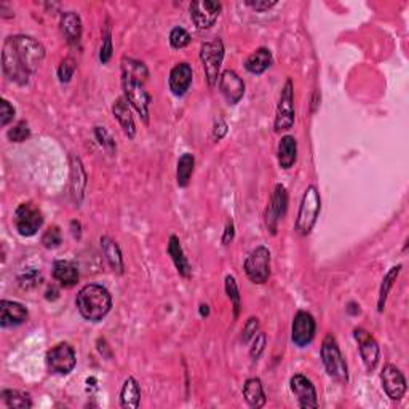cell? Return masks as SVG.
<instances>
[{
    "label": "cell",
    "instance_id": "1",
    "mask_svg": "<svg viewBox=\"0 0 409 409\" xmlns=\"http://www.w3.org/2000/svg\"><path fill=\"white\" fill-rule=\"evenodd\" d=\"M149 71L142 61L125 56L122 60V88L125 99L136 109L144 123H149V108L152 98L146 90Z\"/></svg>",
    "mask_w": 409,
    "mask_h": 409
},
{
    "label": "cell",
    "instance_id": "2",
    "mask_svg": "<svg viewBox=\"0 0 409 409\" xmlns=\"http://www.w3.org/2000/svg\"><path fill=\"white\" fill-rule=\"evenodd\" d=\"M75 306L79 314L86 321L98 323V321L104 320L112 309V296H110L108 288L90 283L77 293Z\"/></svg>",
    "mask_w": 409,
    "mask_h": 409
},
{
    "label": "cell",
    "instance_id": "3",
    "mask_svg": "<svg viewBox=\"0 0 409 409\" xmlns=\"http://www.w3.org/2000/svg\"><path fill=\"white\" fill-rule=\"evenodd\" d=\"M320 211H321L320 192L314 184H312L307 187L304 195H302L299 213H297V219L295 224L296 232L302 235V237H307V235L314 230Z\"/></svg>",
    "mask_w": 409,
    "mask_h": 409
},
{
    "label": "cell",
    "instance_id": "4",
    "mask_svg": "<svg viewBox=\"0 0 409 409\" xmlns=\"http://www.w3.org/2000/svg\"><path fill=\"white\" fill-rule=\"evenodd\" d=\"M321 362H323L330 377H333L339 384L349 382L347 363H345L344 355L340 352L338 340H336L333 334L326 336L323 344H321Z\"/></svg>",
    "mask_w": 409,
    "mask_h": 409
},
{
    "label": "cell",
    "instance_id": "5",
    "mask_svg": "<svg viewBox=\"0 0 409 409\" xmlns=\"http://www.w3.org/2000/svg\"><path fill=\"white\" fill-rule=\"evenodd\" d=\"M10 40H12L14 50H16L19 61L23 62V66L26 67L29 74H34L45 60V47L37 38L24 36V34L10 36Z\"/></svg>",
    "mask_w": 409,
    "mask_h": 409
},
{
    "label": "cell",
    "instance_id": "6",
    "mask_svg": "<svg viewBox=\"0 0 409 409\" xmlns=\"http://www.w3.org/2000/svg\"><path fill=\"white\" fill-rule=\"evenodd\" d=\"M224 43L221 38H216L213 42H205L200 47V60L203 64L206 80H208L210 86H214L219 80L221 66L224 61Z\"/></svg>",
    "mask_w": 409,
    "mask_h": 409
},
{
    "label": "cell",
    "instance_id": "7",
    "mask_svg": "<svg viewBox=\"0 0 409 409\" xmlns=\"http://www.w3.org/2000/svg\"><path fill=\"white\" fill-rule=\"evenodd\" d=\"M13 223L21 237H34L43 225V214L36 203L24 201L14 211Z\"/></svg>",
    "mask_w": 409,
    "mask_h": 409
},
{
    "label": "cell",
    "instance_id": "8",
    "mask_svg": "<svg viewBox=\"0 0 409 409\" xmlns=\"http://www.w3.org/2000/svg\"><path fill=\"white\" fill-rule=\"evenodd\" d=\"M47 368L51 374H58V376H67L74 371L77 364V355L75 350L71 344L60 343L55 347H51L47 352Z\"/></svg>",
    "mask_w": 409,
    "mask_h": 409
},
{
    "label": "cell",
    "instance_id": "9",
    "mask_svg": "<svg viewBox=\"0 0 409 409\" xmlns=\"http://www.w3.org/2000/svg\"><path fill=\"white\" fill-rule=\"evenodd\" d=\"M245 273L249 282L256 285H264L271 278V251L266 247H258L248 254L243 264Z\"/></svg>",
    "mask_w": 409,
    "mask_h": 409
},
{
    "label": "cell",
    "instance_id": "10",
    "mask_svg": "<svg viewBox=\"0 0 409 409\" xmlns=\"http://www.w3.org/2000/svg\"><path fill=\"white\" fill-rule=\"evenodd\" d=\"M296 119L295 112V86L293 80L288 79L285 86H283L280 101L277 106V115H275V132H288L293 128Z\"/></svg>",
    "mask_w": 409,
    "mask_h": 409
},
{
    "label": "cell",
    "instance_id": "11",
    "mask_svg": "<svg viewBox=\"0 0 409 409\" xmlns=\"http://www.w3.org/2000/svg\"><path fill=\"white\" fill-rule=\"evenodd\" d=\"M2 69L3 74L8 77V80L14 82L16 85H27L29 82V72L26 67L23 66V62L19 61L16 55V50H14L12 40L10 37L5 38L3 48H2Z\"/></svg>",
    "mask_w": 409,
    "mask_h": 409
},
{
    "label": "cell",
    "instance_id": "12",
    "mask_svg": "<svg viewBox=\"0 0 409 409\" xmlns=\"http://www.w3.org/2000/svg\"><path fill=\"white\" fill-rule=\"evenodd\" d=\"M317 333V321L314 315L306 310H299L295 315L291 326V340L296 347L304 349L312 344Z\"/></svg>",
    "mask_w": 409,
    "mask_h": 409
},
{
    "label": "cell",
    "instance_id": "13",
    "mask_svg": "<svg viewBox=\"0 0 409 409\" xmlns=\"http://www.w3.org/2000/svg\"><path fill=\"white\" fill-rule=\"evenodd\" d=\"M189 12L197 29H210L218 21L221 12H223V3L213 2V0H195L190 3Z\"/></svg>",
    "mask_w": 409,
    "mask_h": 409
},
{
    "label": "cell",
    "instance_id": "14",
    "mask_svg": "<svg viewBox=\"0 0 409 409\" xmlns=\"http://www.w3.org/2000/svg\"><path fill=\"white\" fill-rule=\"evenodd\" d=\"M288 210V192L283 184H277L272 192L271 201L266 210V227L271 230L272 235L277 234L278 223L283 219Z\"/></svg>",
    "mask_w": 409,
    "mask_h": 409
},
{
    "label": "cell",
    "instance_id": "15",
    "mask_svg": "<svg viewBox=\"0 0 409 409\" xmlns=\"http://www.w3.org/2000/svg\"><path fill=\"white\" fill-rule=\"evenodd\" d=\"M354 338L358 344V350L360 355H362L364 368L368 371H374L379 363V358H381V349H379L377 340L364 328H355Z\"/></svg>",
    "mask_w": 409,
    "mask_h": 409
},
{
    "label": "cell",
    "instance_id": "16",
    "mask_svg": "<svg viewBox=\"0 0 409 409\" xmlns=\"http://www.w3.org/2000/svg\"><path fill=\"white\" fill-rule=\"evenodd\" d=\"M381 382H382L384 392H386L387 397H391L392 400H401V398L406 395V391H408L406 379L395 364L388 363L384 367L381 373Z\"/></svg>",
    "mask_w": 409,
    "mask_h": 409
},
{
    "label": "cell",
    "instance_id": "17",
    "mask_svg": "<svg viewBox=\"0 0 409 409\" xmlns=\"http://www.w3.org/2000/svg\"><path fill=\"white\" fill-rule=\"evenodd\" d=\"M291 392L295 393L301 408L304 409H317L319 408V397H317L315 386L310 379H307L304 374H296L290 381Z\"/></svg>",
    "mask_w": 409,
    "mask_h": 409
},
{
    "label": "cell",
    "instance_id": "18",
    "mask_svg": "<svg viewBox=\"0 0 409 409\" xmlns=\"http://www.w3.org/2000/svg\"><path fill=\"white\" fill-rule=\"evenodd\" d=\"M219 91L229 104L235 106L245 96V82L235 71L225 69L219 75Z\"/></svg>",
    "mask_w": 409,
    "mask_h": 409
},
{
    "label": "cell",
    "instance_id": "19",
    "mask_svg": "<svg viewBox=\"0 0 409 409\" xmlns=\"http://www.w3.org/2000/svg\"><path fill=\"white\" fill-rule=\"evenodd\" d=\"M192 80H194V71H192V66L187 64V62H177L170 72L168 85H170V90L173 95L184 96L190 88Z\"/></svg>",
    "mask_w": 409,
    "mask_h": 409
},
{
    "label": "cell",
    "instance_id": "20",
    "mask_svg": "<svg viewBox=\"0 0 409 409\" xmlns=\"http://www.w3.org/2000/svg\"><path fill=\"white\" fill-rule=\"evenodd\" d=\"M86 182H88V176H86L84 163L79 157L71 156V197L77 206L84 200Z\"/></svg>",
    "mask_w": 409,
    "mask_h": 409
},
{
    "label": "cell",
    "instance_id": "21",
    "mask_svg": "<svg viewBox=\"0 0 409 409\" xmlns=\"http://www.w3.org/2000/svg\"><path fill=\"white\" fill-rule=\"evenodd\" d=\"M29 312L19 302L2 299L0 302V325L2 328H14L27 320Z\"/></svg>",
    "mask_w": 409,
    "mask_h": 409
},
{
    "label": "cell",
    "instance_id": "22",
    "mask_svg": "<svg viewBox=\"0 0 409 409\" xmlns=\"http://www.w3.org/2000/svg\"><path fill=\"white\" fill-rule=\"evenodd\" d=\"M112 114L114 117L117 119L120 127H122L123 133L127 134L129 139L136 136V125H134V119L132 115V110H129V103L125 99V96H120V98L115 101L112 106Z\"/></svg>",
    "mask_w": 409,
    "mask_h": 409
},
{
    "label": "cell",
    "instance_id": "23",
    "mask_svg": "<svg viewBox=\"0 0 409 409\" xmlns=\"http://www.w3.org/2000/svg\"><path fill=\"white\" fill-rule=\"evenodd\" d=\"M168 254H170L173 264H175L177 273L182 278H190L192 277V267L189 264V259H187L184 249L181 247L179 238L176 235H171L170 240H168Z\"/></svg>",
    "mask_w": 409,
    "mask_h": 409
},
{
    "label": "cell",
    "instance_id": "24",
    "mask_svg": "<svg viewBox=\"0 0 409 409\" xmlns=\"http://www.w3.org/2000/svg\"><path fill=\"white\" fill-rule=\"evenodd\" d=\"M60 26H61V32H62V36H64L66 42L69 43V45H79L80 38H82V31H84V27H82V19L79 14H77L75 12L62 13Z\"/></svg>",
    "mask_w": 409,
    "mask_h": 409
},
{
    "label": "cell",
    "instance_id": "25",
    "mask_svg": "<svg viewBox=\"0 0 409 409\" xmlns=\"http://www.w3.org/2000/svg\"><path fill=\"white\" fill-rule=\"evenodd\" d=\"M53 278L64 288H72L79 282L80 273L74 262L71 261H55L53 264Z\"/></svg>",
    "mask_w": 409,
    "mask_h": 409
},
{
    "label": "cell",
    "instance_id": "26",
    "mask_svg": "<svg viewBox=\"0 0 409 409\" xmlns=\"http://www.w3.org/2000/svg\"><path fill=\"white\" fill-rule=\"evenodd\" d=\"M101 248H103L106 261L109 262L110 269H112L115 273H119V275H122L125 271V264H123L122 249H120L117 242L106 235V237H101Z\"/></svg>",
    "mask_w": 409,
    "mask_h": 409
},
{
    "label": "cell",
    "instance_id": "27",
    "mask_svg": "<svg viewBox=\"0 0 409 409\" xmlns=\"http://www.w3.org/2000/svg\"><path fill=\"white\" fill-rule=\"evenodd\" d=\"M272 62H273V58L271 50L262 47V48H258L256 51L251 53V55L247 58V61H245V69H247L249 74L261 75L272 66Z\"/></svg>",
    "mask_w": 409,
    "mask_h": 409
},
{
    "label": "cell",
    "instance_id": "28",
    "mask_svg": "<svg viewBox=\"0 0 409 409\" xmlns=\"http://www.w3.org/2000/svg\"><path fill=\"white\" fill-rule=\"evenodd\" d=\"M278 165L283 170H290L291 166H295L297 158V142L295 136H283L278 144Z\"/></svg>",
    "mask_w": 409,
    "mask_h": 409
},
{
    "label": "cell",
    "instance_id": "29",
    "mask_svg": "<svg viewBox=\"0 0 409 409\" xmlns=\"http://www.w3.org/2000/svg\"><path fill=\"white\" fill-rule=\"evenodd\" d=\"M141 403V388L134 377L125 379L122 391H120V406L125 409H136Z\"/></svg>",
    "mask_w": 409,
    "mask_h": 409
},
{
    "label": "cell",
    "instance_id": "30",
    "mask_svg": "<svg viewBox=\"0 0 409 409\" xmlns=\"http://www.w3.org/2000/svg\"><path fill=\"white\" fill-rule=\"evenodd\" d=\"M243 398L251 408H262L266 405V393H264V387L261 379L251 377L245 382L243 386Z\"/></svg>",
    "mask_w": 409,
    "mask_h": 409
},
{
    "label": "cell",
    "instance_id": "31",
    "mask_svg": "<svg viewBox=\"0 0 409 409\" xmlns=\"http://www.w3.org/2000/svg\"><path fill=\"white\" fill-rule=\"evenodd\" d=\"M195 168V157L192 153L186 152L182 153L177 160V168H176V181L179 187H187L190 182L192 173H194Z\"/></svg>",
    "mask_w": 409,
    "mask_h": 409
},
{
    "label": "cell",
    "instance_id": "32",
    "mask_svg": "<svg viewBox=\"0 0 409 409\" xmlns=\"http://www.w3.org/2000/svg\"><path fill=\"white\" fill-rule=\"evenodd\" d=\"M401 269H403L401 264H398V266H393L391 271L387 272V275L384 277L381 290H379V297H377V312H379V314L384 312V307H386L388 293H391L393 285H395V282H397L398 275H400Z\"/></svg>",
    "mask_w": 409,
    "mask_h": 409
},
{
    "label": "cell",
    "instance_id": "33",
    "mask_svg": "<svg viewBox=\"0 0 409 409\" xmlns=\"http://www.w3.org/2000/svg\"><path fill=\"white\" fill-rule=\"evenodd\" d=\"M0 397H2L5 405L12 409H31L32 408L31 397L24 392L7 388V391H2Z\"/></svg>",
    "mask_w": 409,
    "mask_h": 409
},
{
    "label": "cell",
    "instance_id": "34",
    "mask_svg": "<svg viewBox=\"0 0 409 409\" xmlns=\"http://www.w3.org/2000/svg\"><path fill=\"white\" fill-rule=\"evenodd\" d=\"M224 285H225V293H227V297L234 306V319H238L240 309H242V306H240V302H242V297H240V290H238L237 280H235L234 275H227V277H225V280H224Z\"/></svg>",
    "mask_w": 409,
    "mask_h": 409
},
{
    "label": "cell",
    "instance_id": "35",
    "mask_svg": "<svg viewBox=\"0 0 409 409\" xmlns=\"http://www.w3.org/2000/svg\"><path fill=\"white\" fill-rule=\"evenodd\" d=\"M29 136H31V128H29L26 120H21V122L13 125L7 132V138L12 142H24L29 139Z\"/></svg>",
    "mask_w": 409,
    "mask_h": 409
},
{
    "label": "cell",
    "instance_id": "36",
    "mask_svg": "<svg viewBox=\"0 0 409 409\" xmlns=\"http://www.w3.org/2000/svg\"><path fill=\"white\" fill-rule=\"evenodd\" d=\"M61 243H62V235H61L60 227H56V225L48 227L45 230V234L42 235V245L47 249H55L60 247Z\"/></svg>",
    "mask_w": 409,
    "mask_h": 409
},
{
    "label": "cell",
    "instance_id": "37",
    "mask_svg": "<svg viewBox=\"0 0 409 409\" xmlns=\"http://www.w3.org/2000/svg\"><path fill=\"white\" fill-rule=\"evenodd\" d=\"M190 40H192L190 34L187 32L184 27H175L170 32V45L173 48H176V50L187 47L190 43Z\"/></svg>",
    "mask_w": 409,
    "mask_h": 409
},
{
    "label": "cell",
    "instance_id": "38",
    "mask_svg": "<svg viewBox=\"0 0 409 409\" xmlns=\"http://www.w3.org/2000/svg\"><path fill=\"white\" fill-rule=\"evenodd\" d=\"M75 69H77V64H75L74 58H64V60L61 61L60 67H58V77H60L61 84H67V82H71L72 77H74Z\"/></svg>",
    "mask_w": 409,
    "mask_h": 409
},
{
    "label": "cell",
    "instance_id": "39",
    "mask_svg": "<svg viewBox=\"0 0 409 409\" xmlns=\"http://www.w3.org/2000/svg\"><path fill=\"white\" fill-rule=\"evenodd\" d=\"M18 283L23 290H32V288H36L40 283V273L34 271V269H27V271L19 273Z\"/></svg>",
    "mask_w": 409,
    "mask_h": 409
},
{
    "label": "cell",
    "instance_id": "40",
    "mask_svg": "<svg viewBox=\"0 0 409 409\" xmlns=\"http://www.w3.org/2000/svg\"><path fill=\"white\" fill-rule=\"evenodd\" d=\"M112 36H110V27H106V31L103 34V45H101V51H99V60L103 64L109 62L110 58H112Z\"/></svg>",
    "mask_w": 409,
    "mask_h": 409
},
{
    "label": "cell",
    "instance_id": "41",
    "mask_svg": "<svg viewBox=\"0 0 409 409\" xmlns=\"http://www.w3.org/2000/svg\"><path fill=\"white\" fill-rule=\"evenodd\" d=\"M95 136H96V139H98V142L101 144V146L106 149V151L114 152L115 147H117L115 146L114 138L110 136V133L104 127H95Z\"/></svg>",
    "mask_w": 409,
    "mask_h": 409
},
{
    "label": "cell",
    "instance_id": "42",
    "mask_svg": "<svg viewBox=\"0 0 409 409\" xmlns=\"http://www.w3.org/2000/svg\"><path fill=\"white\" fill-rule=\"evenodd\" d=\"M259 326H261L259 319H256V317H249L247 323H245L243 334H242V340L245 344H248L249 340H253L254 336L259 333Z\"/></svg>",
    "mask_w": 409,
    "mask_h": 409
},
{
    "label": "cell",
    "instance_id": "43",
    "mask_svg": "<svg viewBox=\"0 0 409 409\" xmlns=\"http://www.w3.org/2000/svg\"><path fill=\"white\" fill-rule=\"evenodd\" d=\"M266 343H267L266 334L259 331V333L253 338L251 349H249V355H251L253 360H258L259 357H261V354L266 350Z\"/></svg>",
    "mask_w": 409,
    "mask_h": 409
},
{
    "label": "cell",
    "instance_id": "44",
    "mask_svg": "<svg viewBox=\"0 0 409 409\" xmlns=\"http://www.w3.org/2000/svg\"><path fill=\"white\" fill-rule=\"evenodd\" d=\"M14 114H16V110H14L13 106L10 104L7 99L0 101V125H2V127H7V125L12 122L14 119Z\"/></svg>",
    "mask_w": 409,
    "mask_h": 409
},
{
    "label": "cell",
    "instance_id": "45",
    "mask_svg": "<svg viewBox=\"0 0 409 409\" xmlns=\"http://www.w3.org/2000/svg\"><path fill=\"white\" fill-rule=\"evenodd\" d=\"M245 5H247V7H249L251 10H254V12L262 13V12H267V10L275 7L277 2H275V0H271V2H269V0H247Z\"/></svg>",
    "mask_w": 409,
    "mask_h": 409
},
{
    "label": "cell",
    "instance_id": "46",
    "mask_svg": "<svg viewBox=\"0 0 409 409\" xmlns=\"http://www.w3.org/2000/svg\"><path fill=\"white\" fill-rule=\"evenodd\" d=\"M227 132H229L227 123H225L223 119L216 120L214 128H213V139H214V141H221V139H223L225 134H227Z\"/></svg>",
    "mask_w": 409,
    "mask_h": 409
},
{
    "label": "cell",
    "instance_id": "47",
    "mask_svg": "<svg viewBox=\"0 0 409 409\" xmlns=\"http://www.w3.org/2000/svg\"><path fill=\"white\" fill-rule=\"evenodd\" d=\"M235 237V227H234V223L232 219L227 221V224H225V229H224V235H223V243L224 245H229L232 243V240Z\"/></svg>",
    "mask_w": 409,
    "mask_h": 409
},
{
    "label": "cell",
    "instance_id": "48",
    "mask_svg": "<svg viewBox=\"0 0 409 409\" xmlns=\"http://www.w3.org/2000/svg\"><path fill=\"white\" fill-rule=\"evenodd\" d=\"M347 312L350 315H358L360 314V306L355 304V302H350L347 307Z\"/></svg>",
    "mask_w": 409,
    "mask_h": 409
},
{
    "label": "cell",
    "instance_id": "49",
    "mask_svg": "<svg viewBox=\"0 0 409 409\" xmlns=\"http://www.w3.org/2000/svg\"><path fill=\"white\" fill-rule=\"evenodd\" d=\"M200 315L201 317H208L210 315V307L206 304H201L200 306Z\"/></svg>",
    "mask_w": 409,
    "mask_h": 409
}]
</instances>
